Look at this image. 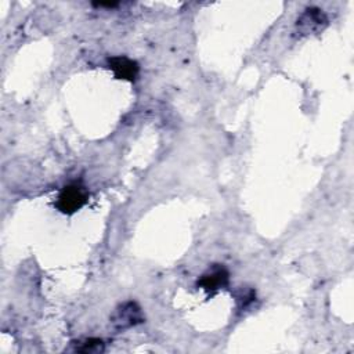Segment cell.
<instances>
[{
    "mask_svg": "<svg viewBox=\"0 0 354 354\" xmlns=\"http://www.w3.org/2000/svg\"><path fill=\"white\" fill-rule=\"evenodd\" d=\"M88 191L87 188L79 183L73 181L64 185L55 199V209L66 216H72L79 212L88 202Z\"/></svg>",
    "mask_w": 354,
    "mask_h": 354,
    "instance_id": "1",
    "label": "cell"
},
{
    "mask_svg": "<svg viewBox=\"0 0 354 354\" xmlns=\"http://www.w3.org/2000/svg\"><path fill=\"white\" fill-rule=\"evenodd\" d=\"M108 68L113 72V76L120 80L136 82L140 73V65L137 61L126 57V55H115L108 58Z\"/></svg>",
    "mask_w": 354,
    "mask_h": 354,
    "instance_id": "5",
    "label": "cell"
},
{
    "mask_svg": "<svg viewBox=\"0 0 354 354\" xmlns=\"http://www.w3.org/2000/svg\"><path fill=\"white\" fill-rule=\"evenodd\" d=\"M94 7H106V8H113V7H118L119 6V3H116V1H106V3H102V1H100V3H91Z\"/></svg>",
    "mask_w": 354,
    "mask_h": 354,
    "instance_id": "8",
    "label": "cell"
},
{
    "mask_svg": "<svg viewBox=\"0 0 354 354\" xmlns=\"http://www.w3.org/2000/svg\"><path fill=\"white\" fill-rule=\"evenodd\" d=\"M328 25L326 14L318 7H307L297 18L295 24V35L297 37H306L322 32Z\"/></svg>",
    "mask_w": 354,
    "mask_h": 354,
    "instance_id": "2",
    "label": "cell"
},
{
    "mask_svg": "<svg viewBox=\"0 0 354 354\" xmlns=\"http://www.w3.org/2000/svg\"><path fill=\"white\" fill-rule=\"evenodd\" d=\"M141 307L136 301H126L116 307L111 317V325L116 330H126L144 322Z\"/></svg>",
    "mask_w": 354,
    "mask_h": 354,
    "instance_id": "3",
    "label": "cell"
},
{
    "mask_svg": "<svg viewBox=\"0 0 354 354\" xmlns=\"http://www.w3.org/2000/svg\"><path fill=\"white\" fill-rule=\"evenodd\" d=\"M75 353H84V354H98L105 350V343L102 339L98 337H87L83 340L72 342Z\"/></svg>",
    "mask_w": 354,
    "mask_h": 354,
    "instance_id": "6",
    "label": "cell"
},
{
    "mask_svg": "<svg viewBox=\"0 0 354 354\" xmlns=\"http://www.w3.org/2000/svg\"><path fill=\"white\" fill-rule=\"evenodd\" d=\"M256 299V292L253 289H241L239 293L236 295V301L239 303L241 308H246L249 304L253 303Z\"/></svg>",
    "mask_w": 354,
    "mask_h": 354,
    "instance_id": "7",
    "label": "cell"
},
{
    "mask_svg": "<svg viewBox=\"0 0 354 354\" xmlns=\"http://www.w3.org/2000/svg\"><path fill=\"white\" fill-rule=\"evenodd\" d=\"M230 272L223 264H213L205 271L196 281V286L206 292V295L214 296L218 290L228 286Z\"/></svg>",
    "mask_w": 354,
    "mask_h": 354,
    "instance_id": "4",
    "label": "cell"
}]
</instances>
